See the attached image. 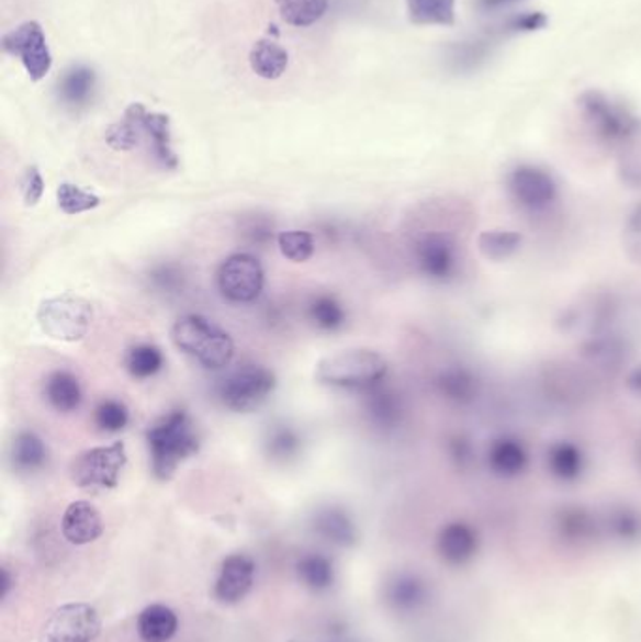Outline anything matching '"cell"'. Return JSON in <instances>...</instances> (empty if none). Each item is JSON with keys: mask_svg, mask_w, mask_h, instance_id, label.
<instances>
[{"mask_svg": "<svg viewBox=\"0 0 641 642\" xmlns=\"http://www.w3.org/2000/svg\"><path fill=\"white\" fill-rule=\"evenodd\" d=\"M147 446L153 474L157 480L168 481L181 462L200 451V438L189 414L184 409H173L149 427Z\"/></svg>", "mask_w": 641, "mask_h": 642, "instance_id": "1", "label": "cell"}, {"mask_svg": "<svg viewBox=\"0 0 641 642\" xmlns=\"http://www.w3.org/2000/svg\"><path fill=\"white\" fill-rule=\"evenodd\" d=\"M577 105L591 134L609 149L621 150L641 134V119L606 92L585 91Z\"/></svg>", "mask_w": 641, "mask_h": 642, "instance_id": "2", "label": "cell"}, {"mask_svg": "<svg viewBox=\"0 0 641 642\" xmlns=\"http://www.w3.org/2000/svg\"><path fill=\"white\" fill-rule=\"evenodd\" d=\"M386 357L374 350H342L324 357L316 364V382L340 390L367 391L384 383Z\"/></svg>", "mask_w": 641, "mask_h": 642, "instance_id": "3", "label": "cell"}, {"mask_svg": "<svg viewBox=\"0 0 641 642\" xmlns=\"http://www.w3.org/2000/svg\"><path fill=\"white\" fill-rule=\"evenodd\" d=\"M171 340L177 350L196 357L210 370L226 369L236 356V345L228 333L198 314L177 319L171 327Z\"/></svg>", "mask_w": 641, "mask_h": 642, "instance_id": "4", "label": "cell"}, {"mask_svg": "<svg viewBox=\"0 0 641 642\" xmlns=\"http://www.w3.org/2000/svg\"><path fill=\"white\" fill-rule=\"evenodd\" d=\"M92 305L74 293H60L42 301L36 312L40 329L60 342H78L91 329Z\"/></svg>", "mask_w": 641, "mask_h": 642, "instance_id": "5", "label": "cell"}, {"mask_svg": "<svg viewBox=\"0 0 641 642\" xmlns=\"http://www.w3.org/2000/svg\"><path fill=\"white\" fill-rule=\"evenodd\" d=\"M126 461L125 441L86 449L70 462V477L79 488L110 491L117 487Z\"/></svg>", "mask_w": 641, "mask_h": 642, "instance_id": "6", "label": "cell"}, {"mask_svg": "<svg viewBox=\"0 0 641 642\" xmlns=\"http://www.w3.org/2000/svg\"><path fill=\"white\" fill-rule=\"evenodd\" d=\"M277 378L262 364H247L234 370L216 387L221 403L237 414H249L260 408L275 390Z\"/></svg>", "mask_w": 641, "mask_h": 642, "instance_id": "7", "label": "cell"}, {"mask_svg": "<svg viewBox=\"0 0 641 642\" xmlns=\"http://www.w3.org/2000/svg\"><path fill=\"white\" fill-rule=\"evenodd\" d=\"M102 631V620L87 604L63 605L47 618L40 631V642H94Z\"/></svg>", "mask_w": 641, "mask_h": 642, "instance_id": "8", "label": "cell"}, {"mask_svg": "<svg viewBox=\"0 0 641 642\" xmlns=\"http://www.w3.org/2000/svg\"><path fill=\"white\" fill-rule=\"evenodd\" d=\"M2 49L21 60L33 81L46 78L52 70V52L47 46L44 29L36 21H25L18 29L4 34Z\"/></svg>", "mask_w": 641, "mask_h": 642, "instance_id": "9", "label": "cell"}, {"mask_svg": "<svg viewBox=\"0 0 641 642\" xmlns=\"http://www.w3.org/2000/svg\"><path fill=\"white\" fill-rule=\"evenodd\" d=\"M216 280L224 297L237 305H245L260 297L266 284V274L262 263L255 256L234 254L221 266Z\"/></svg>", "mask_w": 641, "mask_h": 642, "instance_id": "10", "label": "cell"}, {"mask_svg": "<svg viewBox=\"0 0 641 642\" xmlns=\"http://www.w3.org/2000/svg\"><path fill=\"white\" fill-rule=\"evenodd\" d=\"M414 261L426 279L446 282L458 273V239L448 232H426L414 243Z\"/></svg>", "mask_w": 641, "mask_h": 642, "instance_id": "11", "label": "cell"}, {"mask_svg": "<svg viewBox=\"0 0 641 642\" xmlns=\"http://www.w3.org/2000/svg\"><path fill=\"white\" fill-rule=\"evenodd\" d=\"M508 192L519 207L538 213L556 202L559 187L548 169L519 164L508 176Z\"/></svg>", "mask_w": 641, "mask_h": 642, "instance_id": "12", "label": "cell"}, {"mask_svg": "<svg viewBox=\"0 0 641 642\" xmlns=\"http://www.w3.org/2000/svg\"><path fill=\"white\" fill-rule=\"evenodd\" d=\"M256 564L249 554H229L218 571L215 597L224 605L239 604L255 586Z\"/></svg>", "mask_w": 641, "mask_h": 642, "instance_id": "13", "label": "cell"}, {"mask_svg": "<svg viewBox=\"0 0 641 642\" xmlns=\"http://www.w3.org/2000/svg\"><path fill=\"white\" fill-rule=\"evenodd\" d=\"M582 356L596 369L616 372L629 361V346L611 325H606L585 335Z\"/></svg>", "mask_w": 641, "mask_h": 642, "instance_id": "14", "label": "cell"}, {"mask_svg": "<svg viewBox=\"0 0 641 642\" xmlns=\"http://www.w3.org/2000/svg\"><path fill=\"white\" fill-rule=\"evenodd\" d=\"M60 530L70 545H89L104 533V520L91 502L78 499L66 507Z\"/></svg>", "mask_w": 641, "mask_h": 642, "instance_id": "15", "label": "cell"}, {"mask_svg": "<svg viewBox=\"0 0 641 642\" xmlns=\"http://www.w3.org/2000/svg\"><path fill=\"white\" fill-rule=\"evenodd\" d=\"M363 393H366L367 417L371 419L374 427H379L380 430H393L401 427V423L405 419V403L397 391H393L384 383H379Z\"/></svg>", "mask_w": 641, "mask_h": 642, "instance_id": "16", "label": "cell"}, {"mask_svg": "<svg viewBox=\"0 0 641 642\" xmlns=\"http://www.w3.org/2000/svg\"><path fill=\"white\" fill-rule=\"evenodd\" d=\"M435 387L448 403L466 406L479 398L482 383L474 370L466 369L463 364H452L440 370L439 376L435 378Z\"/></svg>", "mask_w": 641, "mask_h": 642, "instance_id": "17", "label": "cell"}, {"mask_svg": "<svg viewBox=\"0 0 641 642\" xmlns=\"http://www.w3.org/2000/svg\"><path fill=\"white\" fill-rule=\"evenodd\" d=\"M495 36H472V38L461 40L448 47L446 53V63L448 68L456 74H474L479 71L485 63L491 59L493 49H495Z\"/></svg>", "mask_w": 641, "mask_h": 642, "instance_id": "18", "label": "cell"}, {"mask_svg": "<svg viewBox=\"0 0 641 642\" xmlns=\"http://www.w3.org/2000/svg\"><path fill=\"white\" fill-rule=\"evenodd\" d=\"M313 530L324 541L337 547H352L358 541V528L342 507H322L313 517Z\"/></svg>", "mask_w": 641, "mask_h": 642, "instance_id": "19", "label": "cell"}, {"mask_svg": "<svg viewBox=\"0 0 641 642\" xmlns=\"http://www.w3.org/2000/svg\"><path fill=\"white\" fill-rule=\"evenodd\" d=\"M145 113H147V108L144 104L128 105L123 119L105 131V143L119 153L136 149L145 137Z\"/></svg>", "mask_w": 641, "mask_h": 642, "instance_id": "20", "label": "cell"}, {"mask_svg": "<svg viewBox=\"0 0 641 642\" xmlns=\"http://www.w3.org/2000/svg\"><path fill=\"white\" fill-rule=\"evenodd\" d=\"M179 630V618L166 605H149L139 612L136 631L142 642H170Z\"/></svg>", "mask_w": 641, "mask_h": 642, "instance_id": "21", "label": "cell"}, {"mask_svg": "<svg viewBox=\"0 0 641 642\" xmlns=\"http://www.w3.org/2000/svg\"><path fill=\"white\" fill-rule=\"evenodd\" d=\"M145 137L151 143V153L164 169H177L179 158L171 143L170 117L164 113L147 111L144 117Z\"/></svg>", "mask_w": 641, "mask_h": 642, "instance_id": "22", "label": "cell"}, {"mask_svg": "<svg viewBox=\"0 0 641 642\" xmlns=\"http://www.w3.org/2000/svg\"><path fill=\"white\" fill-rule=\"evenodd\" d=\"M487 462L495 474L510 477V475L524 472L527 462H529V454H527L524 443L517 438L501 436L491 443L490 451H487Z\"/></svg>", "mask_w": 641, "mask_h": 642, "instance_id": "23", "label": "cell"}, {"mask_svg": "<svg viewBox=\"0 0 641 642\" xmlns=\"http://www.w3.org/2000/svg\"><path fill=\"white\" fill-rule=\"evenodd\" d=\"M47 403L52 408L57 409L60 414H72L81 406L83 401V391L79 385L78 378L74 376L68 370H57L46 380Z\"/></svg>", "mask_w": 641, "mask_h": 642, "instance_id": "24", "label": "cell"}, {"mask_svg": "<svg viewBox=\"0 0 641 642\" xmlns=\"http://www.w3.org/2000/svg\"><path fill=\"white\" fill-rule=\"evenodd\" d=\"M49 459L46 441L33 430H23L12 443V464L21 474H34L46 466Z\"/></svg>", "mask_w": 641, "mask_h": 642, "instance_id": "25", "label": "cell"}, {"mask_svg": "<svg viewBox=\"0 0 641 642\" xmlns=\"http://www.w3.org/2000/svg\"><path fill=\"white\" fill-rule=\"evenodd\" d=\"M249 63L258 78L279 79L289 68V52L275 40H258L250 49Z\"/></svg>", "mask_w": 641, "mask_h": 642, "instance_id": "26", "label": "cell"}, {"mask_svg": "<svg viewBox=\"0 0 641 642\" xmlns=\"http://www.w3.org/2000/svg\"><path fill=\"white\" fill-rule=\"evenodd\" d=\"M97 87V76L91 68L87 66H72L70 70L65 71V76L59 81V98L63 104L68 108H83L89 104Z\"/></svg>", "mask_w": 641, "mask_h": 642, "instance_id": "27", "label": "cell"}, {"mask_svg": "<svg viewBox=\"0 0 641 642\" xmlns=\"http://www.w3.org/2000/svg\"><path fill=\"white\" fill-rule=\"evenodd\" d=\"M546 461H548L551 474L564 481L576 480L585 468L582 448L569 440L553 441L548 448Z\"/></svg>", "mask_w": 641, "mask_h": 642, "instance_id": "28", "label": "cell"}, {"mask_svg": "<svg viewBox=\"0 0 641 642\" xmlns=\"http://www.w3.org/2000/svg\"><path fill=\"white\" fill-rule=\"evenodd\" d=\"M408 20L414 25L452 26L456 23V0H405Z\"/></svg>", "mask_w": 641, "mask_h": 642, "instance_id": "29", "label": "cell"}, {"mask_svg": "<svg viewBox=\"0 0 641 642\" xmlns=\"http://www.w3.org/2000/svg\"><path fill=\"white\" fill-rule=\"evenodd\" d=\"M295 573L308 590L327 592L335 584V567L331 560L316 552L297 560Z\"/></svg>", "mask_w": 641, "mask_h": 642, "instance_id": "30", "label": "cell"}, {"mask_svg": "<svg viewBox=\"0 0 641 642\" xmlns=\"http://www.w3.org/2000/svg\"><path fill=\"white\" fill-rule=\"evenodd\" d=\"M275 7L284 23L303 29L324 18L329 0H275Z\"/></svg>", "mask_w": 641, "mask_h": 642, "instance_id": "31", "label": "cell"}, {"mask_svg": "<svg viewBox=\"0 0 641 642\" xmlns=\"http://www.w3.org/2000/svg\"><path fill=\"white\" fill-rule=\"evenodd\" d=\"M524 237L511 229H487L480 234L479 248L487 260L503 261L521 248Z\"/></svg>", "mask_w": 641, "mask_h": 642, "instance_id": "32", "label": "cell"}, {"mask_svg": "<svg viewBox=\"0 0 641 642\" xmlns=\"http://www.w3.org/2000/svg\"><path fill=\"white\" fill-rule=\"evenodd\" d=\"M266 451L271 457V461H290L302 451V438L295 428L289 425H275L266 438Z\"/></svg>", "mask_w": 641, "mask_h": 642, "instance_id": "33", "label": "cell"}, {"mask_svg": "<svg viewBox=\"0 0 641 642\" xmlns=\"http://www.w3.org/2000/svg\"><path fill=\"white\" fill-rule=\"evenodd\" d=\"M308 318L320 331H337L347 322V312L331 295H318L308 305Z\"/></svg>", "mask_w": 641, "mask_h": 642, "instance_id": "34", "label": "cell"}, {"mask_svg": "<svg viewBox=\"0 0 641 642\" xmlns=\"http://www.w3.org/2000/svg\"><path fill=\"white\" fill-rule=\"evenodd\" d=\"M162 351L158 350L157 346L138 345L126 353V370L138 380L155 376L162 370Z\"/></svg>", "mask_w": 641, "mask_h": 642, "instance_id": "35", "label": "cell"}, {"mask_svg": "<svg viewBox=\"0 0 641 642\" xmlns=\"http://www.w3.org/2000/svg\"><path fill=\"white\" fill-rule=\"evenodd\" d=\"M57 203L65 214H81L99 207L102 200L99 195L91 194L72 182H63L57 189Z\"/></svg>", "mask_w": 641, "mask_h": 642, "instance_id": "36", "label": "cell"}, {"mask_svg": "<svg viewBox=\"0 0 641 642\" xmlns=\"http://www.w3.org/2000/svg\"><path fill=\"white\" fill-rule=\"evenodd\" d=\"M277 243H279L282 256L294 263L311 260L315 254V239L308 232H300V229L282 232L277 237Z\"/></svg>", "mask_w": 641, "mask_h": 642, "instance_id": "37", "label": "cell"}, {"mask_svg": "<svg viewBox=\"0 0 641 642\" xmlns=\"http://www.w3.org/2000/svg\"><path fill=\"white\" fill-rule=\"evenodd\" d=\"M548 25H550V18L543 12L511 13L510 18H506L497 31H493V33L497 34V36H503V34L538 33V31H543Z\"/></svg>", "mask_w": 641, "mask_h": 642, "instance_id": "38", "label": "cell"}, {"mask_svg": "<svg viewBox=\"0 0 641 642\" xmlns=\"http://www.w3.org/2000/svg\"><path fill=\"white\" fill-rule=\"evenodd\" d=\"M619 176L630 189H641V134L619 150Z\"/></svg>", "mask_w": 641, "mask_h": 642, "instance_id": "39", "label": "cell"}, {"mask_svg": "<svg viewBox=\"0 0 641 642\" xmlns=\"http://www.w3.org/2000/svg\"><path fill=\"white\" fill-rule=\"evenodd\" d=\"M131 421V412L121 401H104L94 412V423L104 432H119Z\"/></svg>", "mask_w": 641, "mask_h": 642, "instance_id": "40", "label": "cell"}, {"mask_svg": "<svg viewBox=\"0 0 641 642\" xmlns=\"http://www.w3.org/2000/svg\"><path fill=\"white\" fill-rule=\"evenodd\" d=\"M273 234H275V226L266 214H250L241 221L243 239L249 245H258V247L268 245L269 240L273 239Z\"/></svg>", "mask_w": 641, "mask_h": 642, "instance_id": "41", "label": "cell"}, {"mask_svg": "<svg viewBox=\"0 0 641 642\" xmlns=\"http://www.w3.org/2000/svg\"><path fill=\"white\" fill-rule=\"evenodd\" d=\"M44 190H46V184H44V177L40 173V169L36 166L26 168L25 173L21 177V195H23L26 207H34L42 200Z\"/></svg>", "mask_w": 641, "mask_h": 642, "instance_id": "42", "label": "cell"}, {"mask_svg": "<svg viewBox=\"0 0 641 642\" xmlns=\"http://www.w3.org/2000/svg\"><path fill=\"white\" fill-rule=\"evenodd\" d=\"M153 285L162 293H177L183 288V273L176 266H160L153 269Z\"/></svg>", "mask_w": 641, "mask_h": 642, "instance_id": "43", "label": "cell"}, {"mask_svg": "<svg viewBox=\"0 0 641 642\" xmlns=\"http://www.w3.org/2000/svg\"><path fill=\"white\" fill-rule=\"evenodd\" d=\"M448 451H450L452 461L461 468L469 466L474 461V457H476L472 441L463 435L452 436L448 440Z\"/></svg>", "mask_w": 641, "mask_h": 642, "instance_id": "44", "label": "cell"}, {"mask_svg": "<svg viewBox=\"0 0 641 642\" xmlns=\"http://www.w3.org/2000/svg\"><path fill=\"white\" fill-rule=\"evenodd\" d=\"M627 243L632 250L638 252L641 258V203L632 209V213L629 214V221H627Z\"/></svg>", "mask_w": 641, "mask_h": 642, "instance_id": "45", "label": "cell"}, {"mask_svg": "<svg viewBox=\"0 0 641 642\" xmlns=\"http://www.w3.org/2000/svg\"><path fill=\"white\" fill-rule=\"evenodd\" d=\"M519 2H524V0H474V4L482 12H498V10L514 7V4H519Z\"/></svg>", "mask_w": 641, "mask_h": 642, "instance_id": "46", "label": "cell"}, {"mask_svg": "<svg viewBox=\"0 0 641 642\" xmlns=\"http://www.w3.org/2000/svg\"><path fill=\"white\" fill-rule=\"evenodd\" d=\"M625 382H627V387H629L630 393L641 396V363L636 364L634 369L629 370Z\"/></svg>", "mask_w": 641, "mask_h": 642, "instance_id": "47", "label": "cell"}, {"mask_svg": "<svg viewBox=\"0 0 641 642\" xmlns=\"http://www.w3.org/2000/svg\"><path fill=\"white\" fill-rule=\"evenodd\" d=\"M13 578L10 575V570H8L7 565L2 567V581H0V588H2V599H7L10 596V590H12Z\"/></svg>", "mask_w": 641, "mask_h": 642, "instance_id": "48", "label": "cell"}, {"mask_svg": "<svg viewBox=\"0 0 641 642\" xmlns=\"http://www.w3.org/2000/svg\"><path fill=\"white\" fill-rule=\"evenodd\" d=\"M638 449H640V461H641V441H640V448H638Z\"/></svg>", "mask_w": 641, "mask_h": 642, "instance_id": "49", "label": "cell"}, {"mask_svg": "<svg viewBox=\"0 0 641 642\" xmlns=\"http://www.w3.org/2000/svg\"><path fill=\"white\" fill-rule=\"evenodd\" d=\"M339 642H352V641H339Z\"/></svg>", "mask_w": 641, "mask_h": 642, "instance_id": "50", "label": "cell"}]
</instances>
